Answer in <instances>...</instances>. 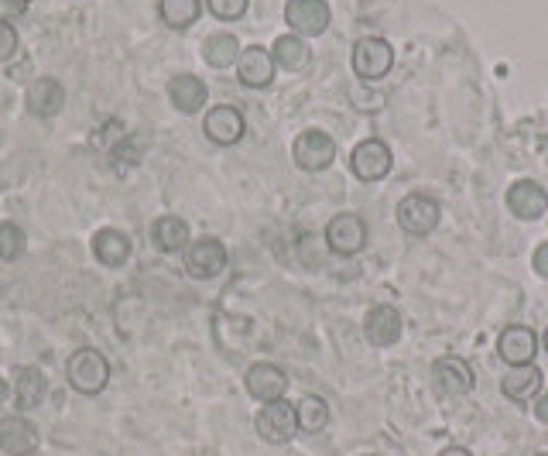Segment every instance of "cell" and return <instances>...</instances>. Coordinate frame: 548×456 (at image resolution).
<instances>
[{"instance_id": "74e56055", "label": "cell", "mask_w": 548, "mask_h": 456, "mask_svg": "<svg viewBox=\"0 0 548 456\" xmlns=\"http://www.w3.org/2000/svg\"><path fill=\"white\" fill-rule=\"evenodd\" d=\"M538 456H548V453H538Z\"/></svg>"}, {"instance_id": "ffe728a7", "label": "cell", "mask_w": 548, "mask_h": 456, "mask_svg": "<svg viewBox=\"0 0 548 456\" xmlns=\"http://www.w3.org/2000/svg\"><path fill=\"white\" fill-rule=\"evenodd\" d=\"M93 258L103 264V268H120L127 258H131V237L117 227H103L96 230L93 237Z\"/></svg>"}, {"instance_id": "8d00e7d4", "label": "cell", "mask_w": 548, "mask_h": 456, "mask_svg": "<svg viewBox=\"0 0 548 456\" xmlns=\"http://www.w3.org/2000/svg\"><path fill=\"white\" fill-rule=\"evenodd\" d=\"M542 343H545V350H548V330H545V336H542Z\"/></svg>"}, {"instance_id": "f546056e", "label": "cell", "mask_w": 548, "mask_h": 456, "mask_svg": "<svg viewBox=\"0 0 548 456\" xmlns=\"http://www.w3.org/2000/svg\"><path fill=\"white\" fill-rule=\"evenodd\" d=\"M21 48V38L14 31V24H0V62H11Z\"/></svg>"}, {"instance_id": "d6986e66", "label": "cell", "mask_w": 548, "mask_h": 456, "mask_svg": "<svg viewBox=\"0 0 548 456\" xmlns=\"http://www.w3.org/2000/svg\"><path fill=\"white\" fill-rule=\"evenodd\" d=\"M24 100H28V110L35 117H55L66 107V90H62V83L55 76H42L28 86Z\"/></svg>"}, {"instance_id": "4fadbf2b", "label": "cell", "mask_w": 548, "mask_h": 456, "mask_svg": "<svg viewBox=\"0 0 548 456\" xmlns=\"http://www.w3.org/2000/svg\"><path fill=\"white\" fill-rule=\"evenodd\" d=\"M497 354H501L504 364H511V367L531 364L538 354L535 330H528V326H507V330L501 333V340H497Z\"/></svg>"}, {"instance_id": "6da1fadb", "label": "cell", "mask_w": 548, "mask_h": 456, "mask_svg": "<svg viewBox=\"0 0 548 456\" xmlns=\"http://www.w3.org/2000/svg\"><path fill=\"white\" fill-rule=\"evenodd\" d=\"M66 378H69L72 388L79 391V395H100V391L107 388V381H110V364H107V357H103L100 350L83 347V350H76V354L69 357Z\"/></svg>"}, {"instance_id": "8992f818", "label": "cell", "mask_w": 548, "mask_h": 456, "mask_svg": "<svg viewBox=\"0 0 548 456\" xmlns=\"http://www.w3.org/2000/svg\"><path fill=\"white\" fill-rule=\"evenodd\" d=\"M326 244H329V251L343 254V258H350V254L364 251V244H367V223L360 220L357 213L333 216V220H329V227H326Z\"/></svg>"}, {"instance_id": "d6a6232c", "label": "cell", "mask_w": 548, "mask_h": 456, "mask_svg": "<svg viewBox=\"0 0 548 456\" xmlns=\"http://www.w3.org/2000/svg\"><path fill=\"white\" fill-rule=\"evenodd\" d=\"M531 261H535V271H538V275L548 278V244L538 247V251H535V258H531Z\"/></svg>"}, {"instance_id": "9a60e30c", "label": "cell", "mask_w": 548, "mask_h": 456, "mask_svg": "<svg viewBox=\"0 0 548 456\" xmlns=\"http://www.w3.org/2000/svg\"><path fill=\"white\" fill-rule=\"evenodd\" d=\"M168 100H172V107L179 114H199L209 100V86L199 76H192V72H179L168 83Z\"/></svg>"}, {"instance_id": "836d02e7", "label": "cell", "mask_w": 548, "mask_h": 456, "mask_svg": "<svg viewBox=\"0 0 548 456\" xmlns=\"http://www.w3.org/2000/svg\"><path fill=\"white\" fill-rule=\"evenodd\" d=\"M535 415H538V422H545V426H548V391H545V395H538V402H535Z\"/></svg>"}, {"instance_id": "1f68e13d", "label": "cell", "mask_w": 548, "mask_h": 456, "mask_svg": "<svg viewBox=\"0 0 548 456\" xmlns=\"http://www.w3.org/2000/svg\"><path fill=\"white\" fill-rule=\"evenodd\" d=\"M24 11H28V0H0V24L21 21Z\"/></svg>"}, {"instance_id": "7a4b0ae2", "label": "cell", "mask_w": 548, "mask_h": 456, "mask_svg": "<svg viewBox=\"0 0 548 456\" xmlns=\"http://www.w3.org/2000/svg\"><path fill=\"white\" fill-rule=\"evenodd\" d=\"M394 66V48L377 35H367L353 45V72H357L364 83H377L384 79Z\"/></svg>"}, {"instance_id": "4316f807", "label": "cell", "mask_w": 548, "mask_h": 456, "mask_svg": "<svg viewBox=\"0 0 548 456\" xmlns=\"http://www.w3.org/2000/svg\"><path fill=\"white\" fill-rule=\"evenodd\" d=\"M295 419L302 432H322L329 426V405L322 402L319 395H305L302 402L295 405Z\"/></svg>"}, {"instance_id": "4dcf8cb0", "label": "cell", "mask_w": 548, "mask_h": 456, "mask_svg": "<svg viewBox=\"0 0 548 456\" xmlns=\"http://www.w3.org/2000/svg\"><path fill=\"white\" fill-rule=\"evenodd\" d=\"M134 165H137V148H134V141L117 144V148H114V168H117V172H127V168H134Z\"/></svg>"}, {"instance_id": "ba28073f", "label": "cell", "mask_w": 548, "mask_h": 456, "mask_svg": "<svg viewBox=\"0 0 548 456\" xmlns=\"http://www.w3.org/2000/svg\"><path fill=\"white\" fill-rule=\"evenodd\" d=\"M350 168H353V175H357L360 182L384 179V175L391 172V148L384 141H377V138L360 141L357 148H353V155H350Z\"/></svg>"}, {"instance_id": "5bb4252c", "label": "cell", "mask_w": 548, "mask_h": 456, "mask_svg": "<svg viewBox=\"0 0 548 456\" xmlns=\"http://www.w3.org/2000/svg\"><path fill=\"white\" fill-rule=\"evenodd\" d=\"M11 391H14V398H18V408H24V412L38 408V405L45 402V395H48L45 371H42V367H35V364H18V367H14Z\"/></svg>"}, {"instance_id": "83f0119b", "label": "cell", "mask_w": 548, "mask_h": 456, "mask_svg": "<svg viewBox=\"0 0 548 456\" xmlns=\"http://www.w3.org/2000/svg\"><path fill=\"white\" fill-rule=\"evenodd\" d=\"M28 247L24 240V230L11 220H0V261H18Z\"/></svg>"}, {"instance_id": "f1b7e54d", "label": "cell", "mask_w": 548, "mask_h": 456, "mask_svg": "<svg viewBox=\"0 0 548 456\" xmlns=\"http://www.w3.org/2000/svg\"><path fill=\"white\" fill-rule=\"evenodd\" d=\"M209 4V11H213V18H220V21H237V18H244V11H247V0H206Z\"/></svg>"}, {"instance_id": "603a6c76", "label": "cell", "mask_w": 548, "mask_h": 456, "mask_svg": "<svg viewBox=\"0 0 548 456\" xmlns=\"http://www.w3.org/2000/svg\"><path fill=\"white\" fill-rule=\"evenodd\" d=\"M271 59L274 66H281L285 72H302L312 62V48L298 35H281L271 48Z\"/></svg>"}, {"instance_id": "30bf717a", "label": "cell", "mask_w": 548, "mask_h": 456, "mask_svg": "<svg viewBox=\"0 0 548 456\" xmlns=\"http://www.w3.org/2000/svg\"><path fill=\"white\" fill-rule=\"evenodd\" d=\"M42 443L38 436V426L28 419V415H7L0 419V450L7 456H31Z\"/></svg>"}, {"instance_id": "cb8c5ba5", "label": "cell", "mask_w": 548, "mask_h": 456, "mask_svg": "<svg viewBox=\"0 0 548 456\" xmlns=\"http://www.w3.org/2000/svg\"><path fill=\"white\" fill-rule=\"evenodd\" d=\"M240 52H244V48H240L237 35H230V31H216V35H209L206 42H203V59H206L213 69H230V66H237Z\"/></svg>"}, {"instance_id": "5b68a950", "label": "cell", "mask_w": 548, "mask_h": 456, "mask_svg": "<svg viewBox=\"0 0 548 456\" xmlns=\"http://www.w3.org/2000/svg\"><path fill=\"white\" fill-rule=\"evenodd\" d=\"M292 158L302 172H326L336 158V141L326 131H302L292 144Z\"/></svg>"}, {"instance_id": "d4e9b609", "label": "cell", "mask_w": 548, "mask_h": 456, "mask_svg": "<svg viewBox=\"0 0 548 456\" xmlns=\"http://www.w3.org/2000/svg\"><path fill=\"white\" fill-rule=\"evenodd\" d=\"M542 381H545V374L538 371V367L525 364V367H514V371L504 378L501 388L507 398H514V402H528V398H535L538 391H542Z\"/></svg>"}, {"instance_id": "e575fe53", "label": "cell", "mask_w": 548, "mask_h": 456, "mask_svg": "<svg viewBox=\"0 0 548 456\" xmlns=\"http://www.w3.org/2000/svg\"><path fill=\"white\" fill-rule=\"evenodd\" d=\"M11 395H14V391H11V384H7L4 378H0V408L7 405V398H11Z\"/></svg>"}, {"instance_id": "7c38bea8", "label": "cell", "mask_w": 548, "mask_h": 456, "mask_svg": "<svg viewBox=\"0 0 548 456\" xmlns=\"http://www.w3.org/2000/svg\"><path fill=\"white\" fill-rule=\"evenodd\" d=\"M203 131L213 144L230 148V144H237L240 138H244L247 124H244V114H240L237 107H213L203 120Z\"/></svg>"}, {"instance_id": "ac0fdd59", "label": "cell", "mask_w": 548, "mask_h": 456, "mask_svg": "<svg viewBox=\"0 0 548 456\" xmlns=\"http://www.w3.org/2000/svg\"><path fill=\"white\" fill-rule=\"evenodd\" d=\"M432 381H435V388H439L442 395L459 398V395H466V391L473 388V371H470L466 360L442 357V360H435V367H432Z\"/></svg>"}, {"instance_id": "e0dca14e", "label": "cell", "mask_w": 548, "mask_h": 456, "mask_svg": "<svg viewBox=\"0 0 548 456\" xmlns=\"http://www.w3.org/2000/svg\"><path fill=\"white\" fill-rule=\"evenodd\" d=\"M364 333L374 347H394L405 333V323H401V312L394 306H374L367 312Z\"/></svg>"}, {"instance_id": "277c9868", "label": "cell", "mask_w": 548, "mask_h": 456, "mask_svg": "<svg viewBox=\"0 0 548 456\" xmlns=\"http://www.w3.org/2000/svg\"><path fill=\"white\" fill-rule=\"evenodd\" d=\"M223 268H227V247H223V240L216 237L189 240V247H185V271H189L192 278L206 282V278L220 275Z\"/></svg>"}, {"instance_id": "9c48e42d", "label": "cell", "mask_w": 548, "mask_h": 456, "mask_svg": "<svg viewBox=\"0 0 548 456\" xmlns=\"http://www.w3.org/2000/svg\"><path fill=\"white\" fill-rule=\"evenodd\" d=\"M398 223L401 230H408L415 237L429 234V230H435V223H439V203L432 196H425V192H411L398 206Z\"/></svg>"}, {"instance_id": "484cf974", "label": "cell", "mask_w": 548, "mask_h": 456, "mask_svg": "<svg viewBox=\"0 0 548 456\" xmlns=\"http://www.w3.org/2000/svg\"><path fill=\"white\" fill-rule=\"evenodd\" d=\"M199 11H203L199 0H158V18L172 31L192 28V24L199 21Z\"/></svg>"}, {"instance_id": "52a82bcc", "label": "cell", "mask_w": 548, "mask_h": 456, "mask_svg": "<svg viewBox=\"0 0 548 456\" xmlns=\"http://www.w3.org/2000/svg\"><path fill=\"white\" fill-rule=\"evenodd\" d=\"M285 21L298 38H316L329 28V4L326 0H288Z\"/></svg>"}, {"instance_id": "7402d4cb", "label": "cell", "mask_w": 548, "mask_h": 456, "mask_svg": "<svg viewBox=\"0 0 548 456\" xmlns=\"http://www.w3.org/2000/svg\"><path fill=\"white\" fill-rule=\"evenodd\" d=\"M151 240H155V247L158 251H165V254H179L189 247V223L182 220V216H175V213H168V216H158L155 220V227H151Z\"/></svg>"}, {"instance_id": "d590c367", "label": "cell", "mask_w": 548, "mask_h": 456, "mask_svg": "<svg viewBox=\"0 0 548 456\" xmlns=\"http://www.w3.org/2000/svg\"><path fill=\"white\" fill-rule=\"evenodd\" d=\"M439 456H470V450H463V446H449V450H442Z\"/></svg>"}, {"instance_id": "8fae6325", "label": "cell", "mask_w": 548, "mask_h": 456, "mask_svg": "<svg viewBox=\"0 0 548 456\" xmlns=\"http://www.w3.org/2000/svg\"><path fill=\"white\" fill-rule=\"evenodd\" d=\"M247 395L257 398V402H278V398H285L288 391V378L285 371H281L278 364H268V360H261V364H254L251 371H247Z\"/></svg>"}, {"instance_id": "2e32d148", "label": "cell", "mask_w": 548, "mask_h": 456, "mask_svg": "<svg viewBox=\"0 0 548 456\" xmlns=\"http://www.w3.org/2000/svg\"><path fill=\"white\" fill-rule=\"evenodd\" d=\"M237 76H240V83L251 86V90H264V86H271L274 59H271L268 48H261V45L244 48L237 59Z\"/></svg>"}, {"instance_id": "44dd1931", "label": "cell", "mask_w": 548, "mask_h": 456, "mask_svg": "<svg viewBox=\"0 0 548 456\" xmlns=\"http://www.w3.org/2000/svg\"><path fill=\"white\" fill-rule=\"evenodd\" d=\"M507 206H511V213L521 216V220H538L548 206V196L538 182L521 179V182H514L511 192H507Z\"/></svg>"}, {"instance_id": "3957f363", "label": "cell", "mask_w": 548, "mask_h": 456, "mask_svg": "<svg viewBox=\"0 0 548 456\" xmlns=\"http://www.w3.org/2000/svg\"><path fill=\"white\" fill-rule=\"evenodd\" d=\"M257 436L264 439V443L271 446H285L295 439L298 432V419H295V405H288L285 398H278V402H268L257 412Z\"/></svg>"}]
</instances>
